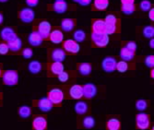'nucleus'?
I'll use <instances>...</instances> for the list:
<instances>
[{
  "instance_id": "22",
  "label": "nucleus",
  "mask_w": 154,
  "mask_h": 130,
  "mask_svg": "<svg viewBox=\"0 0 154 130\" xmlns=\"http://www.w3.org/2000/svg\"><path fill=\"white\" fill-rule=\"evenodd\" d=\"M8 46L9 48V50L13 51V52H17V51H20V49L21 48L22 46V42H21V40L20 38H15L14 40L10 41L8 42Z\"/></svg>"
},
{
  "instance_id": "18",
  "label": "nucleus",
  "mask_w": 154,
  "mask_h": 130,
  "mask_svg": "<svg viewBox=\"0 0 154 130\" xmlns=\"http://www.w3.org/2000/svg\"><path fill=\"white\" fill-rule=\"evenodd\" d=\"M53 11L57 12L58 14H62V13H65L67 9V4L66 2L65 1H55L52 6H51V8Z\"/></svg>"
},
{
  "instance_id": "10",
  "label": "nucleus",
  "mask_w": 154,
  "mask_h": 130,
  "mask_svg": "<svg viewBox=\"0 0 154 130\" xmlns=\"http://www.w3.org/2000/svg\"><path fill=\"white\" fill-rule=\"evenodd\" d=\"M82 90H83V96L86 99H91L97 93L96 87L92 83H87L85 85H83Z\"/></svg>"
},
{
  "instance_id": "19",
  "label": "nucleus",
  "mask_w": 154,
  "mask_h": 130,
  "mask_svg": "<svg viewBox=\"0 0 154 130\" xmlns=\"http://www.w3.org/2000/svg\"><path fill=\"white\" fill-rule=\"evenodd\" d=\"M65 67L62 62H54L50 66V73L51 76H58L64 71Z\"/></svg>"
},
{
  "instance_id": "39",
  "label": "nucleus",
  "mask_w": 154,
  "mask_h": 130,
  "mask_svg": "<svg viewBox=\"0 0 154 130\" xmlns=\"http://www.w3.org/2000/svg\"><path fill=\"white\" fill-rule=\"evenodd\" d=\"M57 79H58V80H59L60 82L65 83V82H66V81L69 79V74L67 73V72L63 71L62 73H60V74L57 76Z\"/></svg>"
},
{
  "instance_id": "52",
  "label": "nucleus",
  "mask_w": 154,
  "mask_h": 130,
  "mask_svg": "<svg viewBox=\"0 0 154 130\" xmlns=\"http://www.w3.org/2000/svg\"><path fill=\"white\" fill-rule=\"evenodd\" d=\"M1 74H2V71H1V69H0V77H1Z\"/></svg>"
},
{
  "instance_id": "8",
  "label": "nucleus",
  "mask_w": 154,
  "mask_h": 130,
  "mask_svg": "<svg viewBox=\"0 0 154 130\" xmlns=\"http://www.w3.org/2000/svg\"><path fill=\"white\" fill-rule=\"evenodd\" d=\"M116 59L114 57H105L103 60L102 63V67L103 69L107 72V73H111V72H114L116 69Z\"/></svg>"
},
{
  "instance_id": "48",
  "label": "nucleus",
  "mask_w": 154,
  "mask_h": 130,
  "mask_svg": "<svg viewBox=\"0 0 154 130\" xmlns=\"http://www.w3.org/2000/svg\"><path fill=\"white\" fill-rule=\"evenodd\" d=\"M3 21H4V17H3L2 14L0 13V25H1V24L3 23Z\"/></svg>"
},
{
  "instance_id": "21",
  "label": "nucleus",
  "mask_w": 154,
  "mask_h": 130,
  "mask_svg": "<svg viewBox=\"0 0 154 130\" xmlns=\"http://www.w3.org/2000/svg\"><path fill=\"white\" fill-rule=\"evenodd\" d=\"M75 24H76L75 20H73V19H64L61 21V28L64 32H69L74 29Z\"/></svg>"
},
{
  "instance_id": "4",
  "label": "nucleus",
  "mask_w": 154,
  "mask_h": 130,
  "mask_svg": "<svg viewBox=\"0 0 154 130\" xmlns=\"http://www.w3.org/2000/svg\"><path fill=\"white\" fill-rule=\"evenodd\" d=\"M91 41L94 45L98 47H105L109 43V35L107 34H98L91 33Z\"/></svg>"
},
{
  "instance_id": "11",
  "label": "nucleus",
  "mask_w": 154,
  "mask_h": 130,
  "mask_svg": "<svg viewBox=\"0 0 154 130\" xmlns=\"http://www.w3.org/2000/svg\"><path fill=\"white\" fill-rule=\"evenodd\" d=\"M37 106L42 112L47 113L52 110L54 104L51 103V101L47 97H43L37 102Z\"/></svg>"
},
{
  "instance_id": "12",
  "label": "nucleus",
  "mask_w": 154,
  "mask_h": 130,
  "mask_svg": "<svg viewBox=\"0 0 154 130\" xmlns=\"http://www.w3.org/2000/svg\"><path fill=\"white\" fill-rule=\"evenodd\" d=\"M51 58L54 62H63L66 59V52L64 49L55 48L52 51Z\"/></svg>"
},
{
  "instance_id": "49",
  "label": "nucleus",
  "mask_w": 154,
  "mask_h": 130,
  "mask_svg": "<svg viewBox=\"0 0 154 130\" xmlns=\"http://www.w3.org/2000/svg\"><path fill=\"white\" fill-rule=\"evenodd\" d=\"M150 77L153 79L154 78V76H153V68H152V70H151V72H150Z\"/></svg>"
},
{
  "instance_id": "43",
  "label": "nucleus",
  "mask_w": 154,
  "mask_h": 130,
  "mask_svg": "<svg viewBox=\"0 0 154 130\" xmlns=\"http://www.w3.org/2000/svg\"><path fill=\"white\" fill-rule=\"evenodd\" d=\"M25 2L29 7H36L39 3V0H25Z\"/></svg>"
},
{
  "instance_id": "13",
  "label": "nucleus",
  "mask_w": 154,
  "mask_h": 130,
  "mask_svg": "<svg viewBox=\"0 0 154 130\" xmlns=\"http://www.w3.org/2000/svg\"><path fill=\"white\" fill-rule=\"evenodd\" d=\"M28 42L32 46H39L44 42V39L39 34L38 32H32L28 37Z\"/></svg>"
},
{
  "instance_id": "20",
  "label": "nucleus",
  "mask_w": 154,
  "mask_h": 130,
  "mask_svg": "<svg viewBox=\"0 0 154 130\" xmlns=\"http://www.w3.org/2000/svg\"><path fill=\"white\" fill-rule=\"evenodd\" d=\"M135 56V52L128 49L127 47H122L120 50V57L124 61H131Z\"/></svg>"
},
{
  "instance_id": "17",
  "label": "nucleus",
  "mask_w": 154,
  "mask_h": 130,
  "mask_svg": "<svg viewBox=\"0 0 154 130\" xmlns=\"http://www.w3.org/2000/svg\"><path fill=\"white\" fill-rule=\"evenodd\" d=\"M69 96L73 99L79 100L83 97V90L82 86L80 85H73L70 89H69Z\"/></svg>"
},
{
  "instance_id": "37",
  "label": "nucleus",
  "mask_w": 154,
  "mask_h": 130,
  "mask_svg": "<svg viewBox=\"0 0 154 130\" xmlns=\"http://www.w3.org/2000/svg\"><path fill=\"white\" fill-rule=\"evenodd\" d=\"M105 23L106 24H116L117 23V19L115 15L113 14H109L105 17V20H104Z\"/></svg>"
},
{
  "instance_id": "47",
  "label": "nucleus",
  "mask_w": 154,
  "mask_h": 130,
  "mask_svg": "<svg viewBox=\"0 0 154 130\" xmlns=\"http://www.w3.org/2000/svg\"><path fill=\"white\" fill-rule=\"evenodd\" d=\"M154 41H153V38L152 39H150V42H149V46H150V48H154Z\"/></svg>"
},
{
  "instance_id": "41",
  "label": "nucleus",
  "mask_w": 154,
  "mask_h": 130,
  "mask_svg": "<svg viewBox=\"0 0 154 130\" xmlns=\"http://www.w3.org/2000/svg\"><path fill=\"white\" fill-rule=\"evenodd\" d=\"M9 51L8 43H0V54H7Z\"/></svg>"
},
{
  "instance_id": "53",
  "label": "nucleus",
  "mask_w": 154,
  "mask_h": 130,
  "mask_svg": "<svg viewBox=\"0 0 154 130\" xmlns=\"http://www.w3.org/2000/svg\"><path fill=\"white\" fill-rule=\"evenodd\" d=\"M55 1H64V0H55Z\"/></svg>"
},
{
  "instance_id": "16",
  "label": "nucleus",
  "mask_w": 154,
  "mask_h": 130,
  "mask_svg": "<svg viewBox=\"0 0 154 130\" xmlns=\"http://www.w3.org/2000/svg\"><path fill=\"white\" fill-rule=\"evenodd\" d=\"M0 36H1V38L6 41V42H10L12 40H14L15 38H17V35L15 33V32H14L13 29L11 28H4L3 30L1 31V33H0Z\"/></svg>"
},
{
  "instance_id": "36",
  "label": "nucleus",
  "mask_w": 154,
  "mask_h": 130,
  "mask_svg": "<svg viewBox=\"0 0 154 130\" xmlns=\"http://www.w3.org/2000/svg\"><path fill=\"white\" fill-rule=\"evenodd\" d=\"M117 30L116 28V24H106V32L105 33L107 35H111V34H114Z\"/></svg>"
},
{
  "instance_id": "1",
  "label": "nucleus",
  "mask_w": 154,
  "mask_h": 130,
  "mask_svg": "<svg viewBox=\"0 0 154 130\" xmlns=\"http://www.w3.org/2000/svg\"><path fill=\"white\" fill-rule=\"evenodd\" d=\"M3 83L7 86H15L19 82L18 72L15 70H7L2 75Z\"/></svg>"
},
{
  "instance_id": "31",
  "label": "nucleus",
  "mask_w": 154,
  "mask_h": 130,
  "mask_svg": "<svg viewBox=\"0 0 154 130\" xmlns=\"http://www.w3.org/2000/svg\"><path fill=\"white\" fill-rule=\"evenodd\" d=\"M136 9V7L134 4H122L121 10L125 14H132Z\"/></svg>"
},
{
  "instance_id": "40",
  "label": "nucleus",
  "mask_w": 154,
  "mask_h": 130,
  "mask_svg": "<svg viewBox=\"0 0 154 130\" xmlns=\"http://www.w3.org/2000/svg\"><path fill=\"white\" fill-rule=\"evenodd\" d=\"M32 54H33V52L31 48H25L22 52V55L26 59H30L32 56Z\"/></svg>"
},
{
  "instance_id": "42",
  "label": "nucleus",
  "mask_w": 154,
  "mask_h": 130,
  "mask_svg": "<svg viewBox=\"0 0 154 130\" xmlns=\"http://www.w3.org/2000/svg\"><path fill=\"white\" fill-rule=\"evenodd\" d=\"M125 47H127L128 49L131 50L132 52H136V50H137V45H136V42H127V45H125Z\"/></svg>"
},
{
  "instance_id": "23",
  "label": "nucleus",
  "mask_w": 154,
  "mask_h": 130,
  "mask_svg": "<svg viewBox=\"0 0 154 130\" xmlns=\"http://www.w3.org/2000/svg\"><path fill=\"white\" fill-rule=\"evenodd\" d=\"M78 70L82 76H89L91 72V65L89 63H81L78 66Z\"/></svg>"
},
{
  "instance_id": "7",
  "label": "nucleus",
  "mask_w": 154,
  "mask_h": 130,
  "mask_svg": "<svg viewBox=\"0 0 154 130\" xmlns=\"http://www.w3.org/2000/svg\"><path fill=\"white\" fill-rule=\"evenodd\" d=\"M51 29H52L51 24L48 21L44 20V21H41L39 23L37 32L42 36V38H43L44 40H45V39L49 38V35H50V32H51Z\"/></svg>"
},
{
  "instance_id": "28",
  "label": "nucleus",
  "mask_w": 154,
  "mask_h": 130,
  "mask_svg": "<svg viewBox=\"0 0 154 130\" xmlns=\"http://www.w3.org/2000/svg\"><path fill=\"white\" fill-rule=\"evenodd\" d=\"M82 125L87 128V129H91L92 127H94L95 125V120L93 117L91 116H87L85 118H83V121H82Z\"/></svg>"
},
{
  "instance_id": "25",
  "label": "nucleus",
  "mask_w": 154,
  "mask_h": 130,
  "mask_svg": "<svg viewBox=\"0 0 154 130\" xmlns=\"http://www.w3.org/2000/svg\"><path fill=\"white\" fill-rule=\"evenodd\" d=\"M121 127V123L116 118H111L107 121L106 128L109 130H119Z\"/></svg>"
},
{
  "instance_id": "44",
  "label": "nucleus",
  "mask_w": 154,
  "mask_h": 130,
  "mask_svg": "<svg viewBox=\"0 0 154 130\" xmlns=\"http://www.w3.org/2000/svg\"><path fill=\"white\" fill-rule=\"evenodd\" d=\"M91 0H80V1L79 2V4L81 6H88L91 4Z\"/></svg>"
},
{
  "instance_id": "26",
  "label": "nucleus",
  "mask_w": 154,
  "mask_h": 130,
  "mask_svg": "<svg viewBox=\"0 0 154 130\" xmlns=\"http://www.w3.org/2000/svg\"><path fill=\"white\" fill-rule=\"evenodd\" d=\"M109 6V0H94L93 8L96 10H105Z\"/></svg>"
},
{
  "instance_id": "2",
  "label": "nucleus",
  "mask_w": 154,
  "mask_h": 130,
  "mask_svg": "<svg viewBox=\"0 0 154 130\" xmlns=\"http://www.w3.org/2000/svg\"><path fill=\"white\" fill-rule=\"evenodd\" d=\"M47 98L51 101L53 104H60L64 100V92L60 89H52L48 92Z\"/></svg>"
},
{
  "instance_id": "15",
  "label": "nucleus",
  "mask_w": 154,
  "mask_h": 130,
  "mask_svg": "<svg viewBox=\"0 0 154 130\" xmlns=\"http://www.w3.org/2000/svg\"><path fill=\"white\" fill-rule=\"evenodd\" d=\"M32 128L35 130H45L47 128V121L44 116H37L32 122Z\"/></svg>"
},
{
  "instance_id": "50",
  "label": "nucleus",
  "mask_w": 154,
  "mask_h": 130,
  "mask_svg": "<svg viewBox=\"0 0 154 130\" xmlns=\"http://www.w3.org/2000/svg\"><path fill=\"white\" fill-rule=\"evenodd\" d=\"M7 1H8V0H0V2H1V3H5Z\"/></svg>"
},
{
  "instance_id": "38",
  "label": "nucleus",
  "mask_w": 154,
  "mask_h": 130,
  "mask_svg": "<svg viewBox=\"0 0 154 130\" xmlns=\"http://www.w3.org/2000/svg\"><path fill=\"white\" fill-rule=\"evenodd\" d=\"M144 63L148 67L153 68V67H154V55H148L144 60Z\"/></svg>"
},
{
  "instance_id": "5",
  "label": "nucleus",
  "mask_w": 154,
  "mask_h": 130,
  "mask_svg": "<svg viewBox=\"0 0 154 130\" xmlns=\"http://www.w3.org/2000/svg\"><path fill=\"white\" fill-rule=\"evenodd\" d=\"M19 18L20 19L21 21L24 23H31L35 19V13L32 8H24L20 11Z\"/></svg>"
},
{
  "instance_id": "29",
  "label": "nucleus",
  "mask_w": 154,
  "mask_h": 130,
  "mask_svg": "<svg viewBox=\"0 0 154 130\" xmlns=\"http://www.w3.org/2000/svg\"><path fill=\"white\" fill-rule=\"evenodd\" d=\"M73 38L77 42H81L86 39V33L82 30H78L74 32Z\"/></svg>"
},
{
  "instance_id": "35",
  "label": "nucleus",
  "mask_w": 154,
  "mask_h": 130,
  "mask_svg": "<svg viewBox=\"0 0 154 130\" xmlns=\"http://www.w3.org/2000/svg\"><path fill=\"white\" fill-rule=\"evenodd\" d=\"M139 8H141L142 11H149L151 8V3L149 0H142L139 4Z\"/></svg>"
},
{
  "instance_id": "45",
  "label": "nucleus",
  "mask_w": 154,
  "mask_h": 130,
  "mask_svg": "<svg viewBox=\"0 0 154 130\" xmlns=\"http://www.w3.org/2000/svg\"><path fill=\"white\" fill-rule=\"evenodd\" d=\"M149 18L150 20H154V8H150L149 9Z\"/></svg>"
},
{
  "instance_id": "14",
  "label": "nucleus",
  "mask_w": 154,
  "mask_h": 130,
  "mask_svg": "<svg viewBox=\"0 0 154 130\" xmlns=\"http://www.w3.org/2000/svg\"><path fill=\"white\" fill-rule=\"evenodd\" d=\"M50 41L54 45H59L64 41V33L60 30H54L51 31L49 35Z\"/></svg>"
},
{
  "instance_id": "34",
  "label": "nucleus",
  "mask_w": 154,
  "mask_h": 130,
  "mask_svg": "<svg viewBox=\"0 0 154 130\" xmlns=\"http://www.w3.org/2000/svg\"><path fill=\"white\" fill-rule=\"evenodd\" d=\"M147 107H148V103L145 100H138L136 103V108L140 112L145 111L147 109Z\"/></svg>"
},
{
  "instance_id": "30",
  "label": "nucleus",
  "mask_w": 154,
  "mask_h": 130,
  "mask_svg": "<svg viewBox=\"0 0 154 130\" xmlns=\"http://www.w3.org/2000/svg\"><path fill=\"white\" fill-rule=\"evenodd\" d=\"M19 114L22 118H27L31 115V108L27 105H23L19 109Z\"/></svg>"
},
{
  "instance_id": "9",
  "label": "nucleus",
  "mask_w": 154,
  "mask_h": 130,
  "mask_svg": "<svg viewBox=\"0 0 154 130\" xmlns=\"http://www.w3.org/2000/svg\"><path fill=\"white\" fill-rule=\"evenodd\" d=\"M105 32H106L105 21L103 20H95L92 23V32L98 34H104Z\"/></svg>"
},
{
  "instance_id": "33",
  "label": "nucleus",
  "mask_w": 154,
  "mask_h": 130,
  "mask_svg": "<svg viewBox=\"0 0 154 130\" xmlns=\"http://www.w3.org/2000/svg\"><path fill=\"white\" fill-rule=\"evenodd\" d=\"M143 35L146 38L152 39L154 37V28L152 26H147L143 29Z\"/></svg>"
},
{
  "instance_id": "32",
  "label": "nucleus",
  "mask_w": 154,
  "mask_h": 130,
  "mask_svg": "<svg viewBox=\"0 0 154 130\" xmlns=\"http://www.w3.org/2000/svg\"><path fill=\"white\" fill-rule=\"evenodd\" d=\"M128 69V65L127 63V61H119L116 63V70L120 73H125V71Z\"/></svg>"
},
{
  "instance_id": "6",
  "label": "nucleus",
  "mask_w": 154,
  "mask_h": 130,
  "mask_svg": "<svg viewBox=\"0 0 154 130\" xmlns=\"http://www.w3.org/2000/svg\"><path fill=\"white\" fill-rule=\"evenodd\" d=\"M136 124H137V127L144 130L149 128V115L145 113H139L137 114L136 116Z\"/></svg>"
},
{
  "instance_id": "24",
  "label": "nucleus",
  "mask_w": 154,
  "mask_h": 130,
  "mask_svg": "<svg viewBox=\"0 0 154 130\" xmlns=\"http://www.w3.org/2000/svg\"><path fill=\"white\" fill-rule=\"evenodd\" d=\"M28 68H29V71L32 74H38L42 71V68H43V66L42 64L37 61V60H34V61H32L29 66H28Z\"/></svg>"
},
{
  "instance_id": "27",
  "label": "nucleus",
  "mask_w": 154,
  "mask_h": 130,
  "mask_svg": "<svg viewBox=\"0 0 154 130\" xmlns=\"http://www.w3.org/2000/svg\"><path fill=\"white\" fill-rule=\"evenodd\" d=\"M74 109L78 114H84V113H86L88 111V105L86 103H84V102H79L75 104Z\"/></svg>"
},
{
  "instance_id": "3",
  "label": "nucleus",
  "mask_w": 154,
  "mask_h": 130,
  "mask_svg": "<svg viewBox=\"0 0 154 130\" xmlns=\"http://www.w3.org/2000/svg\"><path fill=\"white\" fill-rule=\"evenodd\" d=\"M63 48H64L65 52L72 54H78L80 50L79 42H77L75 40H71V39H67L64 42Z\"/></svg>"
},
{
  "instance_id": "46",
  "label": "nucleus",
  "mask_w": 154,
  "mask_h": 130,
  "mask_svg": "<svg viewBox=\"0 0 154 130\" xmlns=\"http://www.w3.org/2000/svg\"><path fill=\"white\" fill-rule=\"evenodd\" d=\"M135 0H121L122 4H134Z\"/></svg>"
},
{
  "instance_id": "51",
  "label": "nucleus",
  "mask_w": 154,
  "mask_h": 130,
  "mask_svg": "<svg viewBox=\"0 0 154 130\" xmlns=\"http://www.w3.org/2000/svg\"><path fill=\"white\" fill-rule=\"evenodd\" d=\"M73 1H74V2H77V3H79V2L80 1V0H73Z\"/></svg>"
}]
</instances>
